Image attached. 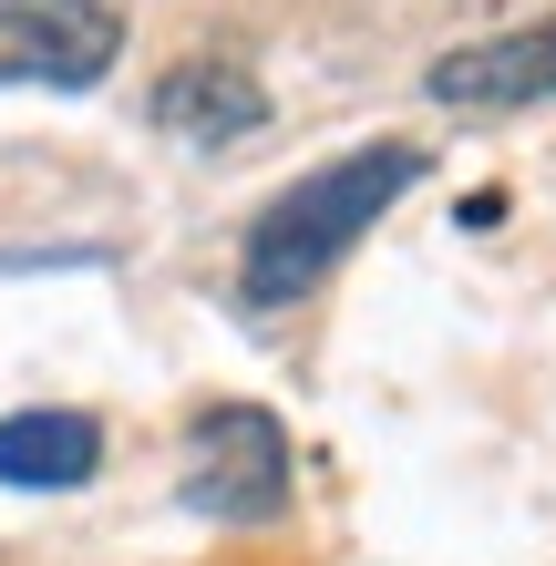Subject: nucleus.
<instances>
[{
	"mask_svg": "<svg viewBox=\"0 0 556 566\" xmlns=\"http://www.w3.org/2000/svg\"><path fill=\"white\" fill-rule=\"evenodd\" d=\"M412 186H422V145H361V155H340V165H319V176H300L269 217L248 227L238 298H248V310H289V298H310L391 207H402Z\"/></svg>",
	"mask_w": 556,
	"mask_h": 566,
	"instance_id": "1",
	"label": "nucleus"
},
{
	"mask_svg": "<svg viewBox=\"0 0 556 566\" xmlns=\"http://www.w3.org/2000/svg\"><path fill=\"white\" fill-rule=\"evenodd\" d=\"M186 505L217 515V525H269V515H289V432H279L269 412H248V402L196 412Z\"/></svg>",
	"mask_w": 556,
	"mask_h": 566,
	"instance_id": "2",
	"label": "nucleus"
},
{
	"mask_svg": "<svg viewBox=\"0 0 556 566\" xmlns=\"http://www.w3.org/2000/svg\"><path fill=\"white\" fill-rule=\"evenodd\" d=\"M124 52L114 0H0V83L93 93Z\"/></svg>",
	"mask_w": 556,
	"mask_h": 566,
	"instance_id": "3",
	"label": "nucleus"
},
{
	"mask_svg": "<svg viewBox=\"0 0 556 566\" xmlns=\"http://www.w3.org/2000/svg\"><path fill=\"white\" fill-rule=\"evenodd\" d=\"M433 104H464V114H526V104H556V21L495 31V42L433 62Z\"/></svg>",
	"mask_w": 556,
	"mask_h": 566,
	"instance_id": "4",
	"label": "nucleus"
},
{
	"mask_svg": "<svg viewBox=\"0 0 556 566\" xmlns=\"http://www.w3.org/2000/svg\"><path fill=\"white\" fill-rule=\"evenodd\" d=\"M155 124L186 145H248L258 124H269V93H258L248 62H227V52H196L176 62L166 83H155Z\"/></svg>",
	"mask_w": 556,
	"mask_h": 566,
	"instance_id": "5",
	"label": "nucleus"
},
{
	"mask_svg": "<svg viewBox=\"0 0 556 566\" xmlns=\"http://www.w3.org/2000/svg\"><path fill=\"white\" fill-rule=\"evenodd\" d=\"M104 463V422L93 412H11L0 422V484L21 494H73Z\"/></svg>",
	"mask_w": 556,
	"mask_h": 566,
	"instance_id": "6",
	"label": "nucleus"
}]
</instances>
